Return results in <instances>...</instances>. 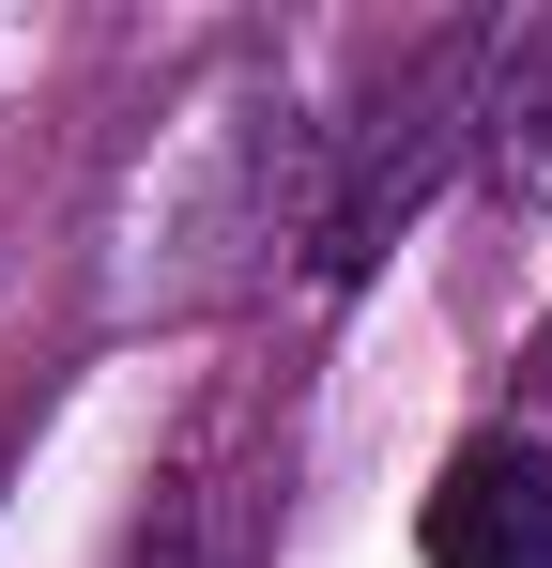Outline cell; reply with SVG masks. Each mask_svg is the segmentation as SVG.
Segmentation results:
<instances>
[{
    "label": "cell",
    "instance_id": "obj_1",
    "mask_svg": "<svg viewBox=\"0 0 552 568\" xmlns=\"http://www.w3.org/2000/svg\"><path fill=\"white\" fill-rule=\"evenodd\" d=\"M430 568H552V446H522V430H476L446 462V491H430Z\"/></svg>",
    "mask_w": 552,
    "mask_h": 568
},
{
    "label": "cell",
    "instance_id": "obj_2",
    "mask_svg": "<svg viewBox=\"0 0 552 568\" xmlns=\"http://www.w3.org/2000/svg\"><path fill=\"white\" fill-rule=\"evenodd\" d=\"M139 568H231V554H215L200 523H170V538H139Z\"/></svg>",
    "mask_w": 552,
    "mask_h": 568
}]
</instances>
